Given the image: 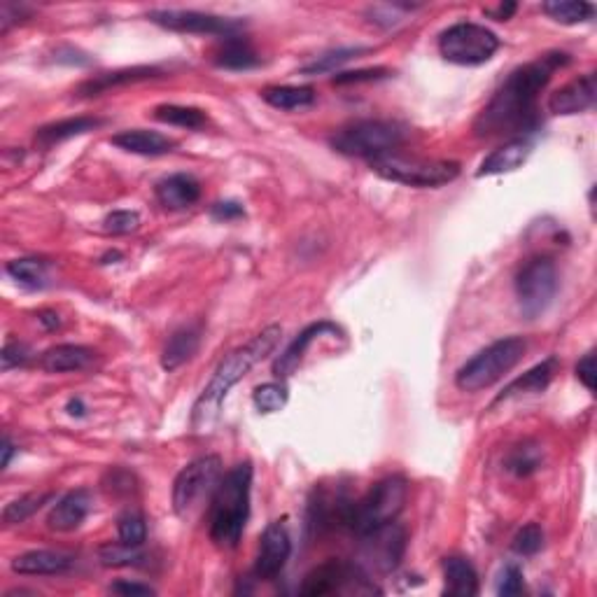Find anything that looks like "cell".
<instances>
[{
    "instance_id": "obj_34",
    "label": "cell",
    "mask_w": 597,
    "mask_h": 597,
    "mask_svg": "<svg viewBox=\"0 0 597 597\" xmlns=\"http://www.w3.org/2000/svg\"><path fill=\"white\" fill-rule=\"evenodd\" d=\"M52 493H31V495H24L19 497V500L10 502L3 511V523L5 525H17V523H24L31 518L35 511L45 507V504L52 500Z\"/></svg>"
},
{
    "instance_id": "obj_49",
    "label": "cell",
    "mask_w": 597,
    "mask_h": 597,
    "mask_svg": "<svg viewBox=\"0 0 597 597\" xmlns=\"http://www.w3.org/2000/svg\"><path fill=\"white\" fill-rule=\"evenodd\" d=\"M516 10H518L516 3H502V5H497V7H486V14H488L490 19H495V21H507V19L514 17Z\"/></svg>"
},
{
    "instance_id": "obj_39",
    "label": "cell",
    "mask_w": 597,
    "mask_h": 597,
    "mask_svg": "<svg viewBox=\"0 0 597 597\" xmlns=\"http://www.w3.org/2000/svg\"><path fill=\"white\" fill-rule=\"evenodd\" d=\"M117 535L119 542L126 546H143L147 539V525L145 518L138 511H126L117 521Z\"/></svg>"
},
{
    "instance_id": "obj_50",
    "label": "cell",
    "mask_w": 597,
    "mask_h": 597,
    "mask_svg": "<svg viewBox=\"0 0 597 597\" xmlns=\"http://www.w3.org/2000/svg\"><path fill=\"white\" fill-rule=\"evenodd\" d=\"M38 320H40L42 325H45L47 329H54V327H59V325H61L59 313H54V311H40V313H38Z\"/></svg>"
},
{
    "instance_id": "obj_32",
    "label": "cell",
    "mask_w": 597,
    "mask_h": 597,
    "mask_svg": "<svg viewBox=\"0 0 597 597\" xmlns=\"http://www.w3.org/2000/svg\"><path fill=\"white\" fill-rule=\"evenodd\" d=\"M152 117L164 124L182 126V129H192V131L203 129V126L208 124L206 112L199 108H192V105H173V103L157 105L152 112Z\"/></svg>"
},
{
    "instance_id": "obj_10",
    "label": "cell",
    "mask_w": 597,
    "mask_h": 597,
    "mask_svg": "<svg viewBox=\"0 0 597 597\" xmlns=\"http://www.w3.org/2000/svg\"><path fill=\"white\" fill-rule=\"evenodd\" d=\"M558 269L551 257L528 259L516 273L514 287L521 313L528 320H535L549 311L558 294Z\"/></svg>"
},
{
    "instance_id": "obj_30",
    "label": "cell",
    "mask_w": 597,
    "mask_h": 597,
    "mask_svg": "<svg viewBox=\"0 0 597 597\" xmlns=\"http://www.w3.org/2000/svg\"><path fill=\"white\" fill-rule=\"evenodd\" d=\"M262 98L271 108L276 110H301L311 108L315 103V89L313 87H266L262 91Z\"/></svg>"
},
{
    "instance_id": "obj_38",
    "label": "cell",
    "mask_w": 597,
    "mask_h": 597,
    "mask_svg": "<svg viewBox=\"0 0 597 597\" xmlns=\"http://www.w3.org/2000/svg\"><path fill=\"white\" fill-rule=\"evenodd\" d=\"M98 560L105 567H131L140 565L145 560L143 553L138 551V546H126V544H105L98 551Z\"/></svg>"
},
{
    "instance_id": "obj_42",
    "label": "cell",
    "mask_w": 597,
    "mask_h": 597,
    "mask_svg": "<svg viewBox=\"0 0 597 597\" xmlns=\"http://www.w3.org/2000/svg\"><path fill=\"white\" fill-rule=\"evenodd\" d=\"M392 73L388 68H362V70H350V73H336L332 77L334 84H360V82H376L385 80Z\"/></svg>"
},
{
    "instance_id": "obj_28",
    "label": "cell",
    "mask_w": 597,
    "mask_h": 597,
    "mask_svg": "<svg viewBox=\"0 0 597 597\" xmlns=\"http://www.w3.org/2000/svg\"><path fill=\"white\" fill-rule=\"evenodd\" d=\"M201 343V329L189 325V327H180L178 332L171 334V339L166 341L164 353H161V367L166 371H175L182 364L192 360L199 350Z\"/></svg>"
},
{
    "instance_id": "obj_8",
    "label": "cell",
    "mask_w": 597,
    "mask_h": 597,
    "mask_svg": "<svg viewBox=\"0 0 597 597\" xmlns=\"http://www.w3.org/2000/svg\"><path fill=\"white\" fill-rule=\"evenodd\" d=\"M222 481V460L217 455H203L189 462L173 481V509L180 518H192L203 507V502L213 500L217 486Z\"/></svg>"
},
{
    "instance_id": "obj_12",
    "label": "cell",
    "mask_w": 597,
    "mask_h": 597,
    "mask_svg": "<svg viewBox=\"0 0 597 597\" xmlns=\"http://www.w3.org/2000/svg\"><path fill=\"white\" fill-rule=\"evenodd\" d=\"M147 19L166 31L173 33H189V35H220V38H231L241 35L243 21L220 17V14L199 12V10H152L147 12Z\"/></svg>"
},
{
    "instance_id": "obj_16",
    "label": "cell",
    "mask_w": 597,
    "mask_h": 597,
    "mask_svg": "<svg viewBox=\"0 0 597 597\" xmlns=\"http://www.w3.org/2000/svg\"><path fill=\"white\" fill-rule=\"evenodd\" d=\"M336 336L341 334V327L334 325V322L329 320H320V322H313V325H308L304 332H301L297 339H294L290 346L285 348L283 355H278V360L273 362V374L280 381H285V378H290L294 371L299 369V364L304 362L306 357V350L313 346L315 341L320 339V336Z\"/></svg>"
},
{
    "instance_id": "obj_26",
    "label": "cell",
    "mask_w": 597,
    "mask_h": 597,
    "mask_svg": "<svg viewBox=\"0 0 597 597\" xmlns=\"http://www.w3.org/2000/svg\"><path fill=\"white\" fill-rule=\"evenodd\" d=\"M213 61H215V66L227 68V70H250V68H257L259 63H262L259 54L252 49L248 38H243V35L222 38V42L215 49Z\"/></svg>"
},
{
    "instance_id": "obj_5",
    "label": "cell",
    "mask_w": 597,
    "mask_h": 597,
    "mask_svg": "<svg viewBox=\"0 0 597 597\" xmlns=\"http://www.w3.org/2000/svg\"><path fill=\"white\" fill-rule=\"evenodd\" d=\"M406 497H409V483L404 476H388L369 488V493L362 500L353 502L348 518V530H353L357 537L367 532L383 528L404 511Z\"/></svg>"
},
{
    "instance_id": "obj_21",
    "label": "cell",
    "mask_w": 597,
    "mask_h": 597,
    "mask_svg": "<svg viewBox=\"0 0 597 597\" xmlns=\"http://www.w3.org/2000/svg\"><path fill=\"white\" fill-rule=\"evenodd\" d=\"M532 152V143L528 138H511L502 147H497L495 152H490L479 171H476V178H490V175H504L514 173L521 168L525 161H528Z\"/></svg>"
},
{
    "instance_id": "obj_20",
    "label": "cell",
    "mask_w": 597,
    "mask_h": 597,
    "mask_svg": "<svg viewBox=\"0 0 597 597\" xmlns=\"http://www.w3.org/2000/svg\"><path fill=\"white\" fill-rule=\"evenodd\" d=\"M154 194L166 210H185L201 199V182L194 175L175 173L159 180Z\"/></svg>"
},
{
    "instance_id": "obj_48",
    "label": "cell",
    "mask_w": 597,
    "mask_h": 597,
    "mask_svg": "<svg viewBox=\"0 0 597 597\" xmlns=\"http://www.w3.org/2000/svg\"><path fill=\"white\" fill-rule=\"evenodd\" d=\"M577 378L588 390H595V355L586 353L577 364Z\"/></svg>"
},
{
    "instance_id": "obj_3",
    "label": "cell",
    "mask_w": 597,
    "mask_h": 597,
    "mask_svg": "<svg viewBox=\"0 0 597 597\" xmlns=\"http://www.w3.org/2000/svg\"><path fill=\"white\" fill-rule=\"evenodd\" d=\"M252 465L238 462L222 476L210 500V539L220 549H236L250 518Z\"/></svg>"
},
{
    "instance_id": "obj_24",
    "label": "cell",
    "mask_w": 597,
    "mask_h": 597,
    "mask_svg": "<svg viewBox=\"0 0 597 597\" xmlns=\"http://www.w3.org/2000/svg\"><path fill=\"white\" fill-rule=\"evenodd\" d=\"M112 145L119 147V150L140 154V157H161V154H168L175 150V140L164 136L159 131H147V129H129L112 136Z\"/></svg>"
},
{
    "instance_id": "obj_35",
    "label": "cell",
    "mask_w": 597,
    "mask_h": 597,
    "mask_svg": "<svg viewBox=\"0 0 597 597\" xmlns=\"http://www.w3.org/2000/svg\"><path fill=\"white\" fill-rule=\"evenodd\" d=\"M369 52V47H339V49H332V52L322 54L315 59L313 63H308V66L301 68V73L304 75H320V73H332L343 63H348L350 59H357V56Z\"/></svg>"
},
{
    "instance_id": "obj_52",
    "label": "cell",
    "mask_w": 597,
    "mask_h": 597,
    "mask_svg": "<svg viewBox=\"0 0 597 597\" xmlns=\"http://www.w3.org/2000/svg\"><path fill=\"white\" fill-rule=\"evenodd\" d=\"M84 411H87V409H84L82 399H70V402H68V413H70V416L80 418V416H84Z\"/></svg>"
},
{
    "instance_id": "obj_18",
    "label": "cell",
    "mask_w": 597,
    "mask_h": 597,
    "mask_svg": "<svg viewBox=\"0 0 597 597\" xmlns=\"http://www.w3.org/2000/svg\"><path fill=\"white\" fill-rule=\"evenodd\" d=\"M154 77H161V68H157V66L119 68V70H112V73H101L96 77H89L87 82H82L80 87H77L75 96L77 98H94V96L105 94V91H110V89L129 87V84L147 82V80H154Z\"/></svg>"
},
{
    "instance_id": "obj_15",
    "label": "cell",
    "mask_w": 597,
    "mask_h": 597,
    "mask_svg": "<svg viewBox=\"0 0 597 597\" xmlns=\"http://www.w3.org/2000/svg\"><path fill=\"white\" fill-rule=\"evenodd\" d=\"M353 500H348L341 490H315V497L308 504V525L318 532L348 528Z\"/></svg>"
},
{
    "instance_id": "obj_22",
    "label": "cell",
    "mask_w": 597,
    "mask_h": 597,
    "mask_svg": "<svg viewBox=\"0 0 597 597\" xmlns=\"http://www.w3.org/2000/svg\"><path fill=\"white\" fill-rule=\"evenodd\" d=\"M96 353L87 346H77V343H61L45 350L40 357V367L47 374H70V371H82L94 364Z\"/></svg>"
},
{
    "instance_id": "obj_1",
    "label": "cell",
    "mask_w": 597,
    "mask_h": 597,
    "mask_svg": "<svg viewBox=\"0 0 597 597\" xmlns=\"http://www.w3.org/2000/svg\"><path fill=\"white\" fill-rule=\"evenodd\" d=\"M570 63V54L549 52L539 59L511 70V75L495 91L490 103L479 112L474 133L479 138H525L537 131L539 94L551 77Z\"/></svg>"
},
{
    "instance_id": "obj_45",
    "label": "cell",
    "mask_w": 597,
    "mask_h": 597,
    "mask_svg": "<svg viewBox=\"0 0 597 597\" xmlns=\"http://www.w3.org/2000/svg\"><path fill=\"white\" fill-rule=\"evenodd\" d=\"M108 479L110 481H105V488H108L110 493H131L133 476L129 472H124V469H112Z\"/></svg>"
},
{
    "instance_id": "obj_2",
    "label": "cell",
    "mask_w": 597,
    "mask_h": 597,
    "mask_svg": "<svg viewBox=\"0 0 597 597\" xmlns=\"http://www.w3.org/2000/svg\"><path fill=\"white\" fill-rule=\"evenodd\" d=\"M280 339H283V327L269 325L259 334L252 336L245 346L231 350V353L224 357L192 409V427L196 432H206L208 427L220 418L222 402L227 399L229 390L234 388L238 381H243L252 367L264 362L266 357L278 348Z\"/></svg>"
},
{
    "instance_id": "obj_14",
    "label": "cell",
    "mask_w": 597,
    "mask_h": 597,
    "mask_svg": "<svg viewBox=\"0 0 597 597\" xmlns=\"http://www.w3.org/2000/svg\"><path fill=\"white\" fill-rule=\"evenodd\" d=\"M292 556V542L287 535L283 523H271L264 530L262 542H259V553L255 563V574L264 581H273L285 570L287 560Z\"/></svg>"
},
{
    "instance_id": "obj_7",
    "label": "cell",
    "mask_w": 597,
    "mask_h": 597,
    "mask_svg": "<svg viewBox=\"0 0 597 597\" xmlns=\"http://www.w3.org/2000/svg\"><path fill=\"white\" fill-rule=\"evenodd\" d=\"M406 129L395 122H383V119H364L350 126H343L336 131L329 143L339 154L346 157H362V159H376L383 154L395 152L404 143Z\"/></svg>"
},
{
    "instance_id": "obj_17",
    "label": "cell",
    "mask_w": 597,
    "mask_h": 597,
    "mask_svg": "<svg viewBox=\"0 0 597 597\" xmlns=\"http://www.w3.org/2000/svg\"><path fill=\"white\" fill-rule=\"evenodd\" d=\"M597 84L595 73H586L577 77V80L567 82L565 87H560L556 94L549 98V110L553 115H579V112L591 110L595 105Z\"/></svg>"
},
{
    "instance_id": "obj_9",
    "label": "cell",
    "mask_w": 597,
    "mask_h": 597,
    "mask_svg": "<svg viewBox=\"0 0 597 597\" xmlns=\"http://www.w3.org/2000/svg\"><path fill=\"white\" fill-rule=\"evenodd\" d=\"M500 49V38L481 24L460 21L439 35V54L455 66H481Z\"/></svg>"
},
{
    "instance_id": "obj_4",
    "label": "cell",
    "mask_w": 597,
    "mask_h": 597,
    "mask_svg": "<svg viewBox=\"0 0 597 597\" xmlns=\"http://www.w3.org/2000/svg\"><path fill=\"white\" fill-rule=\"evenodd\" d=\"M525 350H528V341L523 336H507V339L490 343L488 348L479 350L467 364H462L458 374H455V385L462 392H481L493 388L523 360Z\"/></svg>"
},
{
    "instance_id": "obj_19",
    "label": "cell",
    "mask_w": 597,
    "mask_h": 597,
    "mask_svg": "<svg viewBox=\"0 0 597 597\" xmlns=\"http://www.w3.org/2000/svg\"><path fill=\"white\" fill-rule=\"evenodd\" d=\"M91 511V493L89 490H70L68 495H63L59 502L54 504L52 511L47 516V525L56 532H70L77 530L84 523V518Z\"/></svg>"
},
{
    "instance_id": "obj_40",
    "label": "cell",
    "mask_w": 597,
    "mask_h": 597,
    "mask_svg": "<svg viewBox=\"0 0 597 597\" xmlns=\"http://www.w3.org/2000/svg\"><path fill=\"white\" fill-rule=\"evenodd\" d=\"M518 556H537L539 551L544 549V530L542 525L537 523H528L525 528L516 532L514 544H511Z\"/></svg>"
},
{
    "instance_id": "obj_41",
    "label": "cell",
    "mask_w": 597,
    "mask_h": 597,
    "mask_svg": "<svg viewBox=\"0 0 597 597\" xmlns=\"http://www.w3.org/2000/svg\"><path fill=\"white\" fill-rule=\"evenodd\" d=\"M140 227V215L136 210H112V213L103 220V231L112 236L131 234Z\"/></svg>"
},
{
    "instance_id": "obj_51",
    "label": "cell",
    "mask_w": 597,
    "mask_h": 597,
    "mask_svg": "<svg viewBox=\"0 0 597 597\" xmlns=\"http://www.w3.org/2000/svg\"><path fill=\"white\" fill-rule=\"evenodd\" d=\"M0 451H3V462H0V465H3V469H7L14 455V444L10 441V437H3V448H0Z\"/></svg>"
},
{
    "instance_id": "obj_43",
    "label": "cell",
    "mask_w": 597,
    "mask_h": 597,
    "mask_svg": "<svg viewBox=\"0 0 597 597\" xmlns=\"http://www.w3.org/2000/svg\"><path fill=\"white\" fill-rule=\"evenodd\" d=\"M525 591V579H523V570L518 565H507L502 572L500 586H497V593L504 597H514L521 595Z\"/></svg>"
},
{
    "instance_id": "obj_11",
    "label": "cell",
    "mask_w": 597,
    "mask_h": 597,
    "mask_svg": "<svg viewBox=\"0 0 597 597\" xmlns=\"http://www.w3.org/2000/svg\"><path fill=\"white\" fill-rule=\"evenodd\" d=\"M306 597L322 595H371L381 593L374 581L369 579L367 570L357 563H343V560H327L306 574L304 584L299 588Z\"/></svg>"
},
{
    "instance_id": "obj_46",
    "label": "cell",
    "mask_w": 597,
    "mask_h": 597,
    "mask_svg": "<svg viewBox=\"0 0 597 597\" xmlns=\"http://www.w3.org/2000/svg\"><path fill=\"white\" fill-rule=\"evenodd\" d=\"M210 215H213L215 220H238V217L245 215V210L241 203L236 201H220L210 208Z\"/></svg>"
},
{
    "instance_id": "obj_37",
    "label": "cell",
    "mask_w": 597,
    "mask_h": 597,
    "mask_svg": "<svg viewBox=\"0 0 597 597\" xmlns=\"http://www.w3.org/2000/svg\"><path fill=\"white\" fill-rule=\"evenodd\" d=\"M287 399H290V392H287L283 381L264 383L252 392V404L257 406L259 413H278L280 409H285Z\"/></svg>"
},
{
    "instance_id": "obj_47",
    "label": "cell",
    "mask_w": 597,
    "mask_h": 597,
    "mask_svg": "<svg viewBox=\"0 0 597 597\" xmlns=\"http://www.w3.org/2000/svg\"><path fill=\"white\" fill-rule=\"evenodd\" d=\"M110 593L115 595H124V597H145V595H154V588L152 586H145V584H136V581H117V584L110 586Z\"/></svg>"
},
{
    "instance_id": "obj_29",
    "label": "cell",
    "mask_w": 597,
    "mask_h": 597,
    "mask_svg": "<svg viewBox=\"0 0 597 597\" xmlns=\"http://www.w3.org/2000/svg\"><path fill=\"white\" fill-rule=\"evenodd\" d=\"M556 371H558L556 357H549V360L539 362L537 367H532L530 371H525L521 378H516V381L511 383L500 397H497V402H502V399H509L514 395H535V392H544L553 381V376H556Z\"/></svg>"
},
{
    "instance_id": "obj_31",
    "label": "cell",
    "mask_w": 597,
    "mask_h": 597,
    "mask_svg": "<svg viewBox=\"0 0 597 597\" xmlns=\"http://www.w3.org/2000/svg\"><path fill=\"white\" fill-rule=\"evenodd\" d=\"M7 276L12 280H17L21 287H28V290H40V287L47 285V273H49V264L45 259H35V257H24V259H14L5 266Z\"/></svg>"
},
{
    "instance_id": "obj_13",
    "label": "cell",
    "mask_w": 597,
    "mask_h": 597,
    "mask_svg": "<svg viewBox=\"0 0 597 597\" xmlns=\"http://www.w3.org/2000/svg\"><path fill=\"white\" fill-rule=\"evenodd\" d=\"M360 546V560L357 563L362 570H374L381 574L395 572L399 563H402L406 551V530L395 521L383 525L362 535Z\"/></svg>"
},
{
    "instance_id": "obj_25",
    "label": "cell",
    "mask_w": 597,
    "mask_h": 597,
    "mask_svg": "<svg viewBox=\"0 0 597 597\" xmlns=\"http://www.w3.org/2000/svg\"><path fill=\"white\" fill-rule=\"evenodd\" d=\"M105 122L101 117H91V115H80V117H68V119H59V122L42 126V129L35 131V143L40 147H54L63 143V140L84 136V133L98 129Z\"/></svg>"
},
{
    "instance_id": "obj_23",
    "label": "cell",
    "mask_w": 597,
    "mask_h": 597,
    "mask_svg": "<svg viewBox=\"0 0 597 597\" xmlns=\"http://www.w3.org/2000/svg\"><path fill=\"white\" fill-rule=\"evenodd\" d=\"M75 565V558L63 551H28L12 560V572L24 577H49V574H63Z\"/></svg>"
},
{
    "instance_id": "obj_44",
    "label": "cell",
    "mask_w": 597,
    "mask_h": 597,
    "mask_svg": "<svg viewBox=\"0 0 597 597\" xmlns=\"http://www.w3.org/2000/svg\"><path fill=\"white\" fill-rule=\"evenodd\" d=\"M0 360H3V369L10 371L14 367H24V364L31 360V348L26 346V343L21 341H7L5 348H3V355H0Z\"/></svg>"
},
{
    "instance_id": "obj_36",
    "label": "cell",
    "mask_w": 597,
    "mask_h": 597,
    "mask_svg": "<svg viewBox=\"0 0 597 597\" xmlns=\"http://www.w3.org/2000/svg\"><path fill=\"white\" fill-rule=\"evenodd\" d=\"M542 460H544L542 448H539L537 444H530L528 441V444L516 446L514 451L509 453L507 469L516 476H530V474H535L539 467H542Z\"/></svg>"
},
{
    "instance_id": "obj_6",
    "label": "cell",
    "mask_w": 597,
    "mask_h": 597,
    "mask_svg": "<svg viewBox=\"0 0 597 597\" xmlns=\"http://www.w3.org/2000/svg\"><path fill=\"white\" fill-rule=\"evenodd\" d=\"M371 171L383 180L399 182L406 187H441L460 175V164L446 159L406 157L399 152H388L371 159Z\"/></svg>"
},
{
    "instance_id": "obj_27",
    "label": "cell",
    "mask_w": 597,
    "mask_h": 597,
    "mask_svg": "<svg viewBox=\"0 0 597 597\" xmlns=\"http://www.w3.org/2000/svg\"><path fill=\"white\" fill-rule=\"evenodd\" d=\"M444 593L453 597H472L479 593V574L467 558L451 556L444 560Z\"/></svg>"
},
{
    "instance_id": "obj_33",
    "label": "cell",
    "mask_w": 597,
    "mask_h": 597,
    "mask_svg": "<svg viewBox=\"0 0 597 597\" xmlns=\"http://www.w3.org/2000/svg\"><path fill=\"white\" fill-rule=\"evenodd\" d=\"M542 12L549 14L553 21L565 26L584 24V21L593 19L595 5L584 3V0H549V3L542 5Z\"/></svg>"
}]
</instances>
